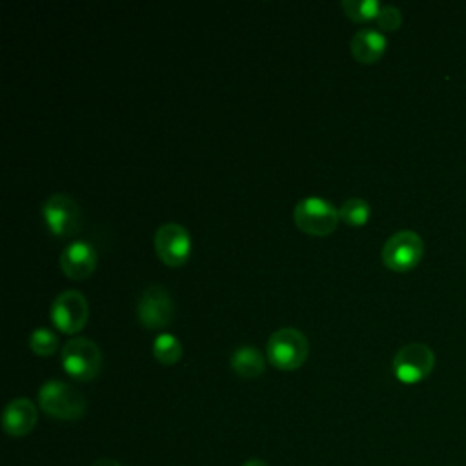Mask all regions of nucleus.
Here are the masks:
<instances>
[{
	"label": "nucleus",
	"instance_id": "f257e3e1",
	"mask_svg": "<svg viewBox=\"0 0 466 466\" xmlns=\"http://www.w3.org/2000/svg\"><path fill=\"white\" fill-rule=\"evenodd\" d=\"M38 406L53 419L75 420L84 415L86 399L75 386L51 379L38 390Z\"/></svg>",
	"mask_w": 466,
	"mask_h": 466
},
{
	"label": "nucleus",
	"instance_id": "f03ea898",
	"mask_svg": "<svg viewBox=\"0 0 466 466\" xmlns=\"http://www.w3.org/2000/svg\"><path fill=\"white\" fill-rule=\"evenodd\" d=\"M309 353L308 337L291 326L279 328L269 335L266 355L268 360L279 370H297L304 364Z\"/></svg>",
	"mask_w": 466,
	"mask_h": 466
},
{
	"label": "nucleus",
	"instance_id": "7ed1b4c3",
	"mask_svg": "<svg viewBox=\"0 0 466 466\" xmlns=\"http://www.w3.org/2000/svg\"><path fill=\"white\" fill-rule=\"evenodd\" d=\"M62 368L76 380H91L102 368V351L98 344L87 337L69 339L60 351Z\"/></svg>",
	"mask_w": 466,
	"mask_h": 466
},
{
	"label": "nucleus",
	"instance_id": "20e7f679",
	"mask_svg": "<svg viewBox=\"0 0 466 466\" xmlns=\"http://www.w3.org/2000/svg\"><path fill=\"white\" fill-rule=\"evenodd\" d=\"M293 220L304 233L309 235H329L335 231L340 215L329 200L320 197L300 198L293 208Z\"/></svg>",
	"mask_w": 466,
	"mask_h": 466
},
{
	"label": "nucleus",
	"instance_id": "39448f33",
	"mask_svg": "<svg viewBox=\"0 0 466 466\" xmlns=\"http://www.w3.org/2000/svg\"><path fill=\"white\" fill-rule=\"evenodd\" d=\"M424 255V240L413 229L395 231L382 246L380 258L393 271L413 269Z\"/></svg>",
	"mask_w": 466,
	"mask_h": 466
},
{
	"label": "nucleus",
	"instance_id": "423d86ee",
	"mask_svg": "<svg viewBox=\"0 0 466 466\" xmlns=\"http://www.w3.org/2000/svg\"><path fill=\"white\" fill-rule=\"evenodd\" d=\"M42 217L55 237L67 238L80 231L82 211L75 198L66 193H53L42 204Z\"/></svg>",
	"mask_w": 466,
	"mask_h": 466
},
{
	"label": "nucleus",
	"instance_id": "0eeeda50",
	"mask_svg": "<svg viewBox=\"0 0 466 466\" xmlns=\"http://www.w3.org/2000/svg\"><path fill=\"white\" fill-rule=\"evenodd\" d=\"M435 366V355L422 342L404 344L393 357L391 368L395 377L404 384H415L426 379Z\"/></svg>",
	"mask_w": 466,
	"mask_h": 466
},
{
	"label": "nucleus",
	"instance_id": "6e6552de",
	"mask_svg": "<svg viewBox=\"0 0 466 466\" xmlns=\"http://www.w3.org/2000/svg\"><path fill=\"white\" fill-rule=\"evenodd\" d=\"M175 313V304L169 291L160 284L147 286L137 302V315L142 326L149 329L166 328Z\"/></svg>",
	"mask_w": 466,
	"mask_h": 466
},
{
	"label": "nucleus",
	"instance_id": "1a4fd4ad",
	"mask_svg": "<svg viewBox=\"0 0 466 466\" xmlns=\"http://www.w3.org/2000/svg\"><path fill=\"white\" fill-rule=\"evenodd\" d=\"M89 317L87 299L76 289L58 293L51 304V320L64 333L80 331Z\"/></svg>",
	"mask_w": 466,
	"mask_h": 466
},
{
	"label": "nucleus",
	"instance_id": "9d476101",
	"mask_svg": "<svg viewBox=\"0 0 466 466\" xmlns=\"http://www.w3.org/2000/svg\"><path fill=\"white\" fill-rule=\"evenodd\" d=\"M155 251L167 266H182L191 253L189 231L178 222H166L155 231Z\"/></svg>",
	"mask_w": 466,
	"mask_h": 466
},
{
	"label": "nucleus",
	"instance_id": "9b49d317",
	"mask_svg": "<svg viewBox=\"0 0 466 466\" xmlns=\"http://www.w3.org/2000/svg\"><path fill=\"white\" fill-rule=\"evenodd\" d=\"M96 266V249L87 240H73L60 253L62 271L75 280L86 279Z\"/></svg>",
	"mask_w": 466,
	"mask_h": 466
},
{
	"label": "nucleus",
	"instance_id": "f8f14e48",
	"mask_svg": "<svg viewBox=\"0 0 466 466\" xmlns=\"http://www.w3.org/2000/svg\"><path fill=\"white\" fill-rule=\"evenodd\" d=\"M38 413L33 400L27 397H18L7 402L2 413V428L11 437H24L27 435L36 424Z\"/></svg>",
	"mask_w": 466,
	"mask_h": 466
},
{
	"label": "nucleus",
	"instance_id": "ddd939ff",
	"mask_svg": "<svg viewBox=\"0 0 466 466\" xmlns=\"http://www.w3.org/2000/svg\"><path fill=\"white\" fill-rule=\"evenodd\" d=\"M384 49H386V36L373 27L359 29L350 40V51L353 58L364 64L377 62L382 56Z\"/></svg>",
	"mask_w": 466,
	"mask_h": 466
},
{
	"label": "nucleus",
	"instance_id": "4468645a",
	"mask_svg": "<svg viewBox=\"0 0 466 466\" xmlns=\"http://www.w3.org/2000/svg\"><path fill=\"white\" fill-rule=\"evenodd\" d=\"M231 368L242 379H255L266 370V359L258 348L246 344L231 353Z\"/></svg>",
	"mask_w": 466,
	"mask_h": 466
},
{
	"label": "nucleus",
	"instance_id": "2eb2a0df",
	"mask_svg": "<svg viewBox=\"0 0 466 466\" xmlns=\"http://www.w3.org/2000/svg\"><path fill=\"white\" fill-rule=\"evenodd\" d=\"M153 355L158 362L171 366L177 364L182 357V344L171 333H160L153 340Z\"/></svg>",
	"mask_w": 466,
	"mask_h": 466
},
{
	"label": "nucleus",
	"instance_id": "dca6fc26",
	"mask_svg": "<svg viewBox=\"0 0 466 466\" xmlns=\"http://www.w3.org/2000/svg\"><path fill=\"white\" fill-rule=\"evenodd\" d=\"M370 211H371L370 204L364 198H359V197L346 198L340 204V208H339L340 220H344L350 226H362V224H366L368 218H370Z\"/></svg>",
	"mask_w": 466,
	"mask_h": 466
},
{
	"label": "nucleus",
	"instance_id": "f3484780",
	"mask_svg": "<svg viewBox=\"0 0 466 466\" xmlns=\"http://www.w3.org/2000/svg\"><path fill=\"white\" fill-rule=\"evenodd\" d=\"M348 18L355 22H366L377 18L380 4L377 0H342L340 2Z\"/></svg>",
	"mask_w": 466,
	"mask_h": 466
},
{
	"label": "nucleus",
	"instance_id": "a211bd4d",
	"mask_svg": "<svg viewBox=\"0 0 466 466\" xmlns=\"http://www.w3.org/2000/svg\"><path fill=\"white\" fill-rule=\"evenodd\" d=\"M27 344L33 350V353L42 355V357H49L58 350V337L49 328H36L29 335Z\"/></svg>",
	"mask_w": 466,
	"mask_h": 466
},
{
	"label": "nucleus",
	"instance_id": "6ab92c4d",
	"mask_svg": "<svg viewBox=\"0 0 466 466\" xmlns=\"http://www.w3.org/2000/svg\"><path fill=\"white\" fill-rule=\"evenodd\" d=\"M377 25L384 31H395L402 24V13L395 5H380L377 15Z\"/></svg>",
	"mask_w": 466,
	"mask_h": 466
},
{
	"label": "nucleus",
	"instance_id": "aec40b11",
	"mask_svg": "<svg viewBox=\"0 0 466 466\" xmlns=\"http://www.w3.org/2000/svg\"><path fill=\"white\" fill-rule=\"evenodd\" d=\"M91 466H122L120 462H116L115 459H109V457H102V459H96Z\"/></svg>",
	"mask_w": 466,
	"mask_h": 466
},
{
	"label": "nucleus",
	"instance_id": "412c9836",
	"mask_svg": "<svg viewBox=\"0 0 466 466\" xmlns=\"http://www.w3.org/2000/svg\"><path fill=\"white\" fill-rule=\"evenodd\" d=\"M242 466H268L264 461H260V459H248Z\"/></svg>",
	"mask_w": 466,
	"mask_h": 466
}]
</instances>
